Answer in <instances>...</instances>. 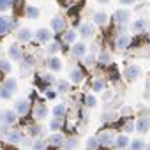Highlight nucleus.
<instances>
[{"label": "nucleus", "instance_id": "f257e3e1", "mask_svg": "<svg viewBox=\"0 0 150 150\" xmlns=\"http://www.w3.org/2000/svg\"><path fill=\"white\" fill-rule=\"evenodd\" d=\"M18 88V80L16 78H7L4 81V85H0V97L2 99H9Z\"/></svg>", "mask_w": 150, "mask_h": 150}, {"label": "nucleus", "instance_id": "f03ea898", "mask_svg": "<svg viewBox=\"0 0 150 150\" xmlns=\"http://www.w3.org/2000/svg\"><path fill=\"white\" fill-rule=\"evenodd\" d=\"M129 11L127 9H118L115 14H113V21H115V25H117V28L118 30H124L127 25H129Z\"/></svg>", "mask_w": 150, "mask_h": 150}, {"label": "nucleus", "instance_id": "7ed1b4c3", "mask_svg": "<svg viewBox=\"0 0 150 150\" xmlns=\"http://www.w3.org/2000/svg\"><path fill=\"white\" fill-rule=\"evenodd\" d=\"M16 28V21L11 16L0 14V35H7Z\"/></svg>", "mask_w": 150, "mask_h": 150}, {"label": "nucleus", "instance_id": "20e7f679", "mask_svg": "<svg viewBox=\"0 0 150 150\" xmlns=\"http://www.w3.org/2000/svg\"><path fill=\"white\" fill-rule=\"evenodd\" d=\"M18 120V115L14 113V110H4V111H0V122H2L4 127H9L13 124H16Z\"/></svg>", "mask_w": 150, "mask_h": 150}, {"label": "nucleus", "instance_id": "39448f33", "mask_svg": "<svg viewBox=\"0 0 150 150\" xmlns=\"http://www.w3.org/2000/svg\"><path fill=\"white\" fill-rule=\"evenodd\" d=\"M96 138H97V141H99V146H106V148L115 146V136H113L110 131H103V132H99Z\"/></svg>", "mask_w": 150, "mask_h": 150}, {"label": "nucleus", "instance_id": "423d86ee", "mask_svg": "<svg viewBox=\"0 0 150 150\" xmlns=\"http://www.w3.org/2000/svg\"><path fill=\"white\" fill-rule=\"evenodd\" d=\"M28 111H30V103L27 99H16V103H14V113L18 117H25Z\"/></svg>", "mask_w": 150, "mask_h": 150}, {"label": "nucleus", "instance_id": "0eeeda50", "mask_svg": "<svg viewBox=\"0 0 150 150\" xmlns=\"http://www.w3.org/2000/svg\"><path fill=\"white\" fill-rule=\"evenodd\" d=\"M139 74H141V67L139 65H129L125 71H124V78L127 80V81H136L138 78H139Z\"/></svg>", "mask_w": 150, "mask_h": 150}, {"label": "nucleus", "instance_id": "6e6552de", "mask_svg": "<svg viewBox=\"0 0 150 150\" xmlns=\"http://www.w3.org/2000/svg\"><path fill=\"white\" fill-rule=\"evenodd\" d=\"M7 57H9L11 60L23 62V50H21V46H20L18 42L11 44V46H9V50H7Z\"/></svg>", "mask_w": 150, "mask_h": 150}, {"label": "nucleus", "instance_id": "1a4fd4ad", "mask_svg": "<svg viewBox=\"0 0 150 150\" xmlns=\"http://www.w3.org/2000/svg\"><path fill=\"white\" fill-rule=\"evenodd\" d=\"M129 46H131V35L129 34H118L117 39H115V48L120 50V51H124Z\"/></svg>", "mask_w": 150, "mask_h": 150}, {"label": "nucleus", "instance_id": "9d476101", "mask_svg": "<svg viewBox=\"0 0 150 150\" xmlns=\"http://www.w3.org/2000/svg\"><path fill=\"white\" fill-rule=\"evenodd\" d=\"M134 129H136V132H141V134H145L146 131H150V117H146V115L139 117L138 122L134 124Z\"/></svg>", "mask_w": 150, "mask_h": 150}, {"label": "nucleus", "instance_id": "9b49d317", "mask_svg": "<svg viewBox=\"0 0 150 150\" xmlns=\"http://www.w3.org/2000/svg\"><path fill=\"white\" fill-rule=\"evenodd\" d=\"M34 37H35L39 42H50L51 37H53V32L48 30V28H37V30L34 32Z\"/></svg>", "mask_w": 150, "mask_h": 150}, {"label": "nucleus", "instance_id": "f8f14e48", "mask_svg": "<svg viewBox=\"0 0 150 150\" xmlns=\"http://www.w3.org/2000/svg\"><path fill=\"white\" fill-rule=\"evenodd\" d=\"M51 30L53 32H57V34H64L65 32V21H64V18L62 16H55V18H51Z\"/></svg>", "mask_w": 150, "mask_h": 150}, {"label": "nucleus", "instance_id": "ddd939ff", "mask_svg": "<svg viewBox=\"0 0 150 150\" xmlns=\"http://www.w3.org/2000/svg\"><path fill=\"white\" fill-rule=\"evenodd\" d=\"M64 141H65V136L62 134V132H53V134H50L48 136V139H46V143H50V146H62L64 145Z\"/></svg>", "mask_w": 150, "mask_h": 150}, {"label": "nucleus", "instance_id": "4468645a", "mask_svg": "<svg viewBox=\"0 0 150 150\" xmlns=\"http://www.w3.org/2000/svg\"><path fill=\"white\" fill-rule=\"evenodd\" d=\"M46 67H48V71H51V72H60V71H62V60H60L58 57H50V58L46 60Z\"/></svg>", "mask_w": 150, "mask_h": 150}, {"label": "nucleus", "instance_id": "2eb2a0df", "mask_svg": "<svg viewBox=\"0 0 150 150\" xmlns=\"http://www.w3.org/2000/svg\"><path fill=\"white\" fill-rule=\"evenodd\" d=\"M16 37H18V42H30L32 41V37H34V32L30 30V28H20L18 32H16Z\"/></svg>", "mask_w": 150, "mask_h": 150}, {"label": "nucleus", "instance_id": "dca6fc26", "mask_svg": "<svg viewBox=\"0 0 150 150\" xmlns=\"http://www.w3.org/2000/svg\"><path fill=\"white\" fill-rule=\"evenodd\" d=\"M71 53H72L74 57H76V58L87 57V44H85V42H74V44H72Z\"/></svg>", "mask_w": 150, "mask_h": 150}, {"label": "nucleus", "instance_id": "f3484780", "mask_svg": "<svg viewBox=\"0 0 150 150\" xmlns=\"http://www.w3.org/2000/svg\"><path fill=\"white\" fill-rule=\"evenodd\" d=\"M78 35H81L83 39H90L94 35V25L90 23H81L78 28Z\"/></svg>", "mask_w": 150, "mask_h": 150}, {"label": "nucleus", "instance_id": "a211bd4d", "mask_svg": "<svg viewBox=\"0 0 150 150\" xmlns=\"http://www.w3.org/2000/svg\"><path fill=\"white\" fill-rule=\"evenodd\" d=\"M34 117H35V120L46 118V117H48V106L42 104V103H37V104L34 106Z\"/></svg>", "mask_w": 150, "mask_h": 150}, {"label": "nucleus", "instance_id": "6ab92c4d", "mask_svg": "<svg viewBox=\"0 0 150 150\" xmlns=\"http://www.w3.org/2000/svg\"><path fill=\"white\" fill-rule=\"evenodd\" d=\"M4 136H6V139H7L9 143H13V145H20V143L23 141V134H21L20 131H7Z\"/></svg>", "mask_w": 150, "mask_h": 150}, {"label": "nucleus", "instance_id": "aec40b11", "mask_svg": "<svg viewBox=\"0 0 150 150\" xmlns=\"http://www.w3.org/2000/svg\"><path fill=\"white\" fill-rule=\"evenodd\" d=\"M145 28H146V20H145V18H138V20H134V21L131 23V30H132L134 34H143Z\"/></svg>", "mask_w": 150, "mask_h": 150}, {"label": "nucleus", "instance_id": "412c9836", "mask_svg": "<svg viewBox=\"0 0 150 150\" xmlns=\"http://www.w3.org/2000/svg\"><path fill=\"white\" fill-rule=\"evenodd\" d=\"M83 80H85V74H83L81 69H71V72H69V81L71 83H81Z\"/></svg>", "mask_w": 150, "mask_h": 150}, {"label": "nucleus", "instance_id": "4be33fe9", "mask_svg": "<svg viewBox=\"0 0 150 150\" xmlns=\"http://www.w3.org/2000/svg\"><path fill=\"white\" fill-rule=\"evenodd\" d=\"M129 143H131V139H129L127 134H118V136H115V148H117V150H122V148L129 146Z\"/></svg>", "mask_w": 150, "mask_h": 150}, {"label": "nucleus", "instance_id": "5701e85b", "mask_svg": "<svg viewBox=\"0 0 150 150\" xmlns=\"http://www.w3.org/2000/svg\"><path fill=\"white\" fill-rule=\"evenodd\" d=\"M92 21H94V25H97V27H104V25L108 23V14H106V13H103V11L94 13Z\"/></svg>", "mask_w": 150, "mask_h": 150}, {"label": "nucleus", "instance_id": "b1692460", "mask_svg": "<svg viewBox=\"0 0 150 150\" xmlns=\"http://www.w3.org/2000/svg\"><path fill=\"white\" fill-rule=\"evenodd\" d=\"M76 37H78V32L76 30H65L64 32V35H62V42H65V44H74L76 42Z\"/></svg>", "mask_w": 150, "mask_h": 150}, {"label": "nucleus", "instance_id": "393cba45", "mask_svg": "<svg viewBox=\"0 0 150 150\" xmlns=\"http://www.w3.org/2000/svg\"><path fill=\"white\" fill-rule=\"evenodd\" d=\"M39 14H41L39 7H35V6H27V7H25V16H27V18L35 20V18H39Z\"/></svg>", "mask_w": 150, "mask_h": 150}, {"label": "nucleus", "instance_id": "a878e982", "mask_svg": "<svg viewBox=\"0 0 150 150\" xmlns=\"http://www.w3.org/2000/svg\"><path fill=\"white\" fill-rule=\"evenodd\" d=\"M145 148H146V143L141 138H136L129 143V150H145Z\"/></svg>", "mask_w": 150, "mask_h": 150}, {"label": "nucleus", "instance_id": "bb28decb", "mask_svg": "<svg viewBox=\"0 0 150 150\" xmlns=\"http://www.w3.org/2000/svg\"><path fill=\"white\" fill-rule=\"evenodd\" d=\"M11 71H13L11 60H6V58H0V72H2V74H9Z\"/></svg>", "mask_w": 150, "mask_h": 150}, {"label": "nucleus", "instance_id": "cd10ccee", "mask_svg": "<svg viewBox=\"0 0 150 150\" xmlns=\"http://www.w3.org/2000/svg\"><path fill=\"white\" fill-rule=\"evenodd\" d=\"M65 111H67L65 104H57V106L53 108V118H60V120H62V117L65 115Z\"/></svg>", "mask_w": 150, "mask_h": 150}, {"label": "nucleus", "instance_id": "c85d7f7f", "mask_svg": "<svg viewBox=\"0 0 150 150\" xmlns=\"http://www.w3.org/2000/svg\"><path fill=\"white\" fill-rule=\"evenodd\" d=\"M97 62H99L101 65H108V64L111 62V55H110V51H101L99 57H97Z\"/></svg>", "mask_w": 150, "mask_h": 150}, {"label": "nucleus", "instance_id": "c756f323", "mask_svg": "<svg viewBox=\"0 0 150 150\" xmlns=\"http://www.w3.org/2000/svg\"><path fill=\"white\" fill-rule=\"evenodd\" d=\"M78 145V139L74 138V136H71V138H65V141H64V150H72L74 146Z\"/></svg>", "mask_w": 150, "mask_h": 150}, {"label": "nucleus", "instance_id": "7c9ffc66", "mask_svg": "<svg viewBox=\"0 0 150 150\" xmlns=\"http://www.w3.org/2000/svg\"><path fill=\"white\" fill-rule=\"evenodd\" d=\"M90 87H92V90H94V92H103V90L106 88V85H104V80H94Z\"/></svg>", "mask_w": 150, "mask_h": 150}, {"label": "nucleus", "instance_id": "2f4dec72", "mask_svg": "<svg viewBox=\"0 0 150 150\" xmlns=\"http://www.w3.org/2000/svg\"><path fill=\"white\" fill-rule=\"evenodd\" d=\"M60 51V42L58 41H53V42H50V46H48V55H55V53H58Z\"/></svg>", "mask_w": 150, "mask_h": 150}, {"label": "nucleus", "instance_id": "473e14b6", "mask_svg": "<svg viewBox=\"0 0 150 150\" xmlns=\"http://www.w3.org/2000/svg\"><path fill=\"white\" fill-rule=\"evenodd\" d=\"M97 148H99V141H97V138H96V136L88 138V139H87V150H97Z\"/></svg>", "mask_w": 150, "mask_h": 150}, {"label": "nucleus", "instance_id": "72a5a7b5", "mask_svg": "<svg viewBox=\"0 0 150 150\" xmlns=\"http://www.w3.org/2000/svg\"><path fill=\"white\" fill-rule=\"evenodd\" d=\"M14 4V0H0V13H6L13 7Z\"/></svg>", "mask_w": 150, "mask_h": 150}, {"label": "nucleus", "instance_id": "f704fd0d", "mask_svg": "<svg viewBox=\"0 0 150 150\" xmlns=\"http://www.w3.org/2000/svg\"><path fill=\"white\" fill-rule=\"evenodd\" d=\"M50 129H51L53 132H57L58 129H62V120H60V118H51V120H50Z\"/></svg>", "mask_w": 150, "mask_h": 150}, {"label": "nucleus", "instance_id": "c9c22d12", "mask_svg": "<svg viewBox=\"0 0 150 150\" xmlns=\"http://www.w3.org/2000/svg\"><path fill=\"white\" fill-rule=\"evenodd\" d=\"M46 143L42 141V139H35L34 143H32V150H46Z\"/></svg>", "mask_w": 150, "mask_h": 150}, {"label": "nucleus", "instance_id": "e433bc0d", "mask_svg": "<svg viewBox=\"0 0 150 150\" xmlns=\"http://www.w3.org/2000/svg\"><path fill=\"white\" fill-rule=\"evenodd\" d=\"M57 88H58V92H69V81H57Z\"/></svg>", "mask_w": 150, "mask_h": 150}, {"label": "nucleus", "instance_id": "4c0bfd02", "mask_svg": "<svg viewBox=\"0 0 150 150\" xmlns=\"http://www.w3.org/2000/svg\"><path fill=\"white\" fill-rule=\"evenodd\" d=\"M96 104H97V101L94 96H85V106L87 108H96Z\"/></svg>", "mask_w": 150, "mask_h": 150}, {"label": "nucleus", "instance_id": "58836bf2", "mask_svg": "<svg viewBox=\"0 0 150 150\" xmlns=\"http://www.w3.org/2000/svg\"><path fill=\"white\" fill-rule=\"evenodd\" d=\"M113 118H117L115 113H104V115H103V122H110V120H113Z\"/></svg>", "mask_w": 150, "mask_h": 150}, {"label": "nucleus", "instance_id": "ea45409f", "mask_svg": "<svg viewBox=\"0 0 150 150\" xmlns=\"http://www.w3.org/2000/svg\"><path fill=\"white\" fill-rule=\"evenodd\" d=\"M94 62H96V57H94V55H87V57H85V64H87V65H92Z\"/></svg>", "mask_w": 150, "mask_h": 150}, {"label": "nucleus", "instance_id": "a19ab883", "mask_svg": "<svg viewBox=\"0 0 150 150\" xmlns=\"http://www.w3.org/2000/svg\"><path fill=\"white\" fill-rule=\"evenodd\" d=\"M124 131H125V132H131V131H136V129H134V124H132V122H127V124L124 125Z\"/></svg>", "mask_w": 150, "mask_h": 150}, {"label": "nucleus", "instance_id": "79ce46f5", "mask_svg": "<svg viewBox=\"0 0 150 150\" xmlns=\"http://www.w3.org/2000/svg\"><path fill=\"white\" fill-rule=\"evenodd\" d=\"M39 134H41V129H39V127H32V129H30V136H32V138H34V136H39Z\"/></svg>", "mask_w": 150, "mask_h": 150}, {"label": "nucleus", "instance_id": "37998d69", "mask_svg": "<svg viewBox=\"0 0 150 150\" xmlns=\"http://www.w3.org/2000/svg\"><path fill=\"white\" fill-rule=\"evenodd\" d=\"M46 97L48 99H55L57 97V92L55 90H46Z\"/></svg>", "mask_w": 150, "mask_h": 150}, {"label": "nucleus", "instance_id": "c03bdc74", "mask_svg": "<svg viewBox=\"0 0 150 150\" xmlns=\"http://www.w3.org/2000/svg\"><path fill=\"white\" fill-rule=\"evenodd\" d=\"M44 81H46V83L50 85V83H53V81H55V78L51 76V74H46V76H44Z\"/></svg>", "mask_w": 150, "mask_h": 150}, {"label": "nucleus", "instance_id": "a18cd8bd", "mask_svg": "<svg viewBox=\"0 0 150 150\" xmlns=\"http://www.w3.org/2000/svg\"><path fill=\"white\" fill-rule=\"evenodd\" d=\"M118 2H120V4H124V6H129V4H132V2H134V0H118Z\"/></svg>", "mask_w": 150, "mask_h": 150}, {"label": "nucleus", "instance_id": "49530a36", "mask_svg": "<svg viewBox=\"0 0 150 150\" xmlns=\"http://www.w3.org/2000/svg\"><path fill=\"white\" fill-rule=\"evenodd\" d=\"M97 2H101V4H108L110 0H97Z\"/></svg>", "mask_w": 150, "mask_h": 150}, {"label": "nucleus", "instance_id": "de8ad7c7", "mask_svg": "<svg viewBox=\"0 0 150 150\" xmlns=\"http://www.w3.org/2000/svg\"><path fill=\"white\" fill-rule=\"evenodd\" d=\"M145 150H150V145H146V148H145Z\"/></svg>", "mask_w": 150, "mask_h": 150}, {"label": "nucleus", "instance_id": "09e8293b", "mask_svg": "<svg viewBox=\"0 0 150 150\" xmlns=\"http://www.w3.org/2000/svg\"><path fill=\"white\" fill-rule=\"evenodd\" d=\"M0 53H2V44H0Z\"/></svg>", "mask_w": 150, "mask_h": 150}, {"label": "nucleus", "instance_id": "8fccbe9b", "mask_svg": "<svg viewBox=\"0 0 150 150\" xmlns=\"http://www.w3.org/2000/svg\"><path fill=\"white\" fill-rule=\"evenodd\" d=\"M23 150H30V148H23Z\"/></svg>", "mask_w": 150, "mask_h": 150}]
</instances>
